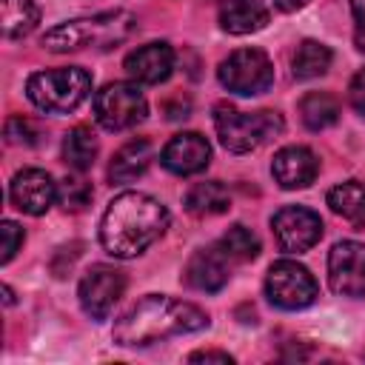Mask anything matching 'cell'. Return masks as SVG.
<instances>
[{"label": "cell", "mask_w": 365, "mask_h": 365, "mask_svg": "<svg viewBox=\"0 0 365 365\" xmlns=\"http://www.w3.org/2000/svg\"><path fill=\"white\" fill-rule=\"evenodd\" d=\"M274 3H277L279 11H297V9H302L308 0H274Z\"/></svg>", "instance_id": "obj_33"}, {"label": "cell", "mask_w": 365, "mask_h": 365, "mask_svg": "<svg viewBox=\"0 0 365 365\" xmlns=\"http://www.w3.org/2000/svg\"><path fill=\"white\" fill-rule=\"evenodd\" d=\"M188 100H180L177 97V103H165V111H168V117L171 120H180V117H188Z\"/></svg>", "instance_id": "obj_32"}, {"label": "cell", "mask_w": 365, "mask_h": 365, "mask_svg": "<svg viewBox=\"0 0 365 365\" xmlns=\"http://www.w3.org/2000/svg\"><path fill=\"white\" fill-rule=\"evenodd\" d=\"M217 77L228 91L254 97V94H262L271 88L274 66L262 48H237L220 63Z\"/></svg>", "instance_id": "obj_6"}, {"label": "cell", "mask_w": 365, "mask_h": 365, "mask_svg": "<svg viewBox=\"0 0 365 365\" xmlns=\"http://www.w3.org/2000/svg\"><path fill=\"white\" fill-rule=\"evenodd\" d=\"M220 245H222L225 254H228L231 259H237V262H248V259H254V257L259 254V237H257L251 228L240 225V222L231 225V228L222 234Z\"/></svg>", "instance_id": "obj_25"}, {"label": "cell", "mask_w": 365, "mask_h": 365, "mask_svg": "<svg viewBox=\"0 0 365 365\" xmlns=\"http://www.w3.org/2000/svg\"><path fill=\"white\" fill-rule=\"evenodd\" d=\"M148 103L137 83H108L94 94V117L106 131H125L143 123Z\"/></svg>", "instance_id": "obj_7"}, {"label": "cell", "mask_w": 365, "mask_h": 365, "mask_svg": "<svg viewBox=\"0 0 365 365\" xmlns=\"http://www.w3.org/2000/svg\"><path fill=\"white\" fill-rule=\"evenodd\" d=\"M0 234H3V254H0V259H3V262H11V257H14V254L20 251V245H23V228H20L17 222H11V220H3Z\"/></svg>", "instance_id": "obj_28"}, {"label": "cell", "mask_w": 365, "mask_h": 365, "mask_svg": "<svg viewBox=\"0 0 365 365\" xmlns=\"http://www.w3.org/2000/svg\"><path fill=\"white\" fill-rule=\"evenodd\" d=\"M40 23V9L31 0H3V37L20 40Z\"/></svg>", "instance_id": "obj_24"}, {"label": "cell", "mask_w": 365, "mask_h": 365, "mask_svg": "<svg viewBox=\"0 0 365 365\" xmlns=\"http://www.w3.org/2000/svg\"><path fill=\"white\" fill-rule=\"evenodd\" d=\"M319 288H317V279L311 277V271L294 259H277L271 268H268V277H265V297L282 308V311H299V308H308L314 299H317Z\"/></svg>", "instance_id": "obj_8"}, {"label": "cell", "mask_w": 365, "mask_h": 365, "mask_svg": "<svg viewBox=\"0 0 365 365\" xmlns=\"http://www.w3.org/2000/svg\"><path fill=\"white\" fill-rule=\"evenodd\" d=\"M160 163L171 174H180V177L200 174L211 163V145H208V140L202 134L182 131V134H174L165 143V148L160 151Z\"/></svg>", "instance_id": "obj_13"}, {"label": "cell", "mask_w": 365, "mask_h": 365, "mask_svg": "<svg viewBox=\"0 0 365 365\" xmlns=\"http://www.w3.org/2000/svg\"><path fill=\"white\" fill-rule=\"evenodd\" d=\"M271 174H274V180H277L282 188H288V191L305 188V185H311V182L317 180V174H319V160H317V154H314L311 148H305V145H285V148H279V151L274 154Z\"/></svg>", "instance_id": "obj_15"}, {"label": "cell", "mask_w": 365, "mask_h": 365, "mask_svg": "<svg viewBox=\"0 0 365 365\" xmlns=\"http://www.w3.org/2000/svg\"><path fill=\"white\" fill-rule=\"evenodd\" d=\"M63 160L74 171H88L97 160V137L91 128L77 125L63 137Z\"/></svg>", "instance_id": "obj_23"}, {"label": "cell", "mask_w": 365, "mask_h": 365, "mask_svg": "<svg viewBox=\"0 0 365 365\" xmlns=\"http://www.w3.org/2000/svg\"><path fill=\"white\" fill-rule=\"evenodd\" d=\"M182 202H185V211L194 214V217H217V214L228 211L231 194H228V188L222 182L208 180V182L191 185Z\"/></svg>", "instance_id": "obj_20"}, {"label": "cell", "mask_w": 365, "mask_h": 365, "mask_svg": "<svg viewBox=\"0 0 365 365\" xmlns=\"http://www.w3.org/2000/svg\"><path fill=\"white\" fill-rule=\"evenodd\" d=\"M188 362H222V365H231L234 356L225 354V351H194L188 356Z\"/></svg>", "instance_id": "obj_31"}, {"label": "cell", "mask_w": 365, "mask_h": 365, "mask_svg": "<svg viewBox=\"0 0 365 365\" xmlns=\"http://www.w3.org/2000/svg\"><path fill=\"white\" fill-rule=\"evenodd\" d=\"M3 299H6V305H11V302H14V294H11V288H9V285H3Z\"/></svg>", "instance_id": "obj_34"}, {"label": "cell", "mask_w": 365, "mask_h": 365, "mask_svg": "<svg viewBox=\"0 0 365 365\" xmlns=\"http://www.w3.org/2000/svg\"><path fill=\"white\" fill-rule=\"evenodd\" d=\"M91 91V74L80 66L34 71L26 83V97L46 114L74 111Z\"/></svg>", "instance_id": "obj_5"}, {"label": "cell", "mask_w": 365, "mask_h": 365, "mask_svg": "<svg viewBox=\"0 0 365 365\" xmlns=\"http://www.w3.org/2000/svg\"><path fill=\"white\" fill-rule=\"evenodd\" d=\"M348 103H351V108L359 117H365V68H359L351 77V83H348Z\"/></svg>", "instance_id": "obj_29"}, {"label": "cell", "mask_w": 365, "mask_h": 365, "mask_svg": "<svg viewBox=\"0 0 365 365\" xmlns=\"http://www.w3.org/2000/svg\"><path fill=\"white\" fill-rule=\"evenodd\" d=\"M137 29V17L128 11H103L94 17L66 20L43 34V46L54 54L80 48H117Z\"/></svg>", "instance_id": "obj_3"}, {"label": "cell", "mask_w": 365, "mask_h": 365, "mask_svg": "<svg viewBox=\"0 0 365 365\" xmlns=\"http://www.w3.org/2000/svg\"><path fill=\"white\" fill-rule=\"evenodd\" d=\"M165 228L168 211L157 197L143 191H123L108 202L100 220V242L111 257L131 259L157 242Z\"/></svg>", "instance_id": "obj_1"}, {"label": "cell", "mask_w": 365, "mask_h": 365, "mask_svg": "<svg viewBox=\"0 0 365 365\" xmlns=\"http://www.w3.org/2000/svg\"><path fill=\"white\" fill-rule=\"evenodd\" d=\"M228 254L222 245H208V248H200L191 254L185 271H182V279L197 288V291H205V294H214L220 288H225L228 277H231V265H228Z\"/></svg>", "instance_id": "obj_14"}, {"label": "cell", "mask_w": 365, "mask_h": 365, "mask_svg": "<svg viewBox=\"0 0 365 365\" xmlns=\"http://www.w3.org/2000/svg\"><path fill=\"white\" fill-rule=\"evenodd\" d=\"M205 325L208 314L200 305L165 294H148L114 322V342L123 348H143L168 336L202 331Z\"/></svg>", "instance_id": "obj_2"}, {"label": "cell", "mask_w": 365, "mask_h": 365, "mask_svg": "<svg viewBox=\"0 0 365 365\" xmlns=\"http://www.w3.org/2000/svg\"><path fill=\"white\" fill-rule=\"evenodd\" d=\"M328 285L342 297H365V242L342 240L331 248Z\"/></svg>", "instance_id": "obj_11"}, {"label": "cell", "mask_w": 365, "mask_h": 365, "mask_svg": "<svg viewBox=\"0 0 365 365\" xmlns=\"http://www.w3.org/2000/svg\"><path fill=\"white\" fill-rule=\"evenodd\" d=\"M125 71L145 86H157L174 71V48L168 43H145L125 57Z\"/></svg>", "instance_id": "obj_16"}, {"label": "cell", "mask_w": 365, "mask_h": 365, "mask_svg": "<svg viewBox=\"0 0 365 365\" xmlns=\"http://www.w3.org/2000/svg\"><path fill=\"white\" fill-rule=\"evenodd\" d=\"M220 26L228 34H254L268 26V9L259 0H225L220 6Z\"/></svg>", "instance_id": "obj_18"}, {"label": "cell", "mask_w": 365, "mask_h": 365, "mask_svg": "<svg viewBox=\"0 0 365 365\" xmlns=\"http://www.w3.org/2000/svg\"><path fill=\"white\" fill-rule=\"evenodd\" d=\"M354 14V43L359 51H365V0H351Z\"/></svg>", "instance_id": "obj_30"}, {"label": "cell", "mask_w": 365, "mask_h": 365, "mask_svg": "<svg viewBox=\"0 0 365 365\" xmlns=\"http://www.w3.org/2000/svg\"><path fill=\"white\" fill-rule=\"evenodd\" d=\"M214 128L220 143L234 151V154H248L254 148H259L262 143L274 140L282 134L285 123L277 111L262 108V111H240L228 103H217L214 106Z\"/></svg>", "instance_id": "obj_4"}, {"label": "cell", "mask_w": 365, "mask_h": 365, "mask_svg": "<svg viewBox=\"0 0 365 365\" xmlns=\"http://www.w3.org/2000/svg\"><path fill=\"white\" fill-rule=\"evenodd\" d=\"M154 160V145L145 140V137H137V140H128L125 145H120L111 157V165H108V180L114 185H125V182H134L137 177H143L148 171Z\"/></svg>", "instance_id": "obj_17"}, {"label": "cell", "mask_w": 365, "mask_h": 365, "mask_svg": "<svg viewBox=\"0 0 365 365\" xmlns=\"http://www.w3.org/2000/svg\"><path fill=\"white\" fill-rule=\"evenodd\" d=\"M328 205L354 228L365 225V180H345L328 191Z\"/></svg>", "instance_id": "obj_19"}, {"label": "cell", "mask_w": 365, "mask_h": 365, "mask_svg": "<svg viewBox=\"0 0 365 365\" xmlns=\"http://www.w3.org/2000/svg\"><path fill=\"white\" fill-rule=\"evenodd\" d=\"M299 117H302L305 128H311V131L331 128L339 120V103L328 91H308L299 100Z\"/></svg>", "instance_id": "obj_22"}, {"label": "cell", "mask_w": 365, "mask_h": 365, "mask_svg": "<svg viewBox=\"0 0 365 365\" xmlns=\"http://www.w3.org/2000/svg\"><path fill=\"white\" fill-rule=\"evenodd\" d=\"M331 48L319 40H302L291 57V71L297 80H314V77H322L328 68H331Z\"/></svg>", "instance_id": "obj_21"}, {"label": "cell", "mask_w": 365, "mask_h": 365, "mask_svg": "<svg viewBox=\"0 0 365 365\" xmlns=\"http://www.w3.org/2000/svg\"><path fill=\"white\" fill-rule=\"evenodd\" d=\"M6 140L14 145H34L37 143V128L26 117H11L6 123Z\"/></svg>", "instance_id": "obj_27"}, {"label": "cell", "mask_w": 365, "mask_h": 365, "mask_svg": "<svg viewBox=\"0 0 365 365\" xmlns=\"http://www.w3.org/2000/svg\"><path fill=\"white\" fill-rule=\"evenodd\" d=\"M9 200L17 211L40 217L51 208V202H57V182L43 168H23L11 177Z\"/></svg>", "instance_id": "obj_12"}, {"label": "cell", "mask_w": 365, "mask_h": 365, "mask_svg": "<svg viewBox=\"0 0 365 365\" xmlns=\"http://www.w3.org/2000/svg\"><path fill=\"white\" fill-rule=\"evenodd\" d=\"M271 231L277 237L279 251L285 254H305L308 248H314L322 237V220L317 211L305 208V205H285L274 214L271 220Z\"/></svg>", "instance_id": "obj_10"}, {"label": "cell", "mask_w": 365, "mask_h": 365, "mask_svg": "<svg viewBox=\"0 0 365 365\" xmlns=\"http://www.w3.org/2000/svg\"><path fill=\"white\" fill-rule=\"evenodd\" d=\"M123 291H125L123 271H117L114 265H103V262L100 265H91L83 274L80 285H77V297H80L83 311L91 319H97V322L108 319V314L114 311V305L123 297Z\"/></svg>", "instance_id": "obj_9"}, {"label": "cell", "mask_w": 365, "mask_h": 365, "mask_svg": "<svg viewBox=\"0 0 365 365\" xmlns=\"http://www.w3.org/2000/svg\"><path fill=\"white\" fill-rule=\"evenodd\" d=\"M91 185L80 177H66L57 182V202L66 208V211H83L88 202H91Z\"/></svg>", "instance_id": "obj_26"}]
</instances>
